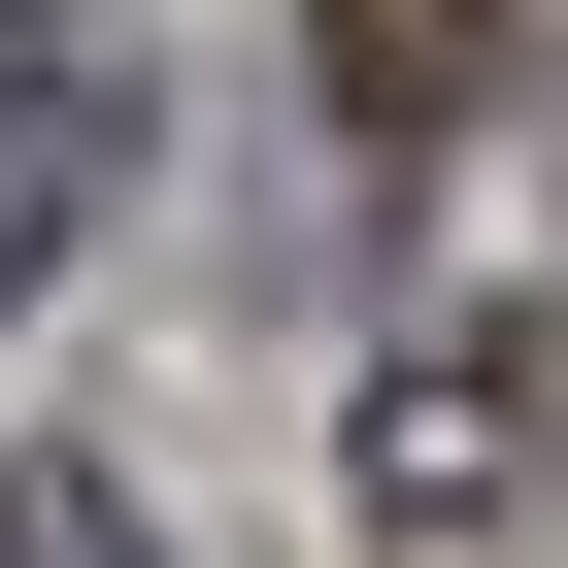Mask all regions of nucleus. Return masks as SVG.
Segmentation results:
<instances>
[{
  "instance_id": "1",
  "label": "nucleus",
  "mask_w": 568,
  "mask_h": 568,
  "mask_svg": "<svg viewBox=\"0 0 568 568\" xmlns=\"http://www.w3.org/2000/svg\"><path fill=\"white\" fill-rule=\"evenodd\" d=\"M101 201H134V34L101 0H0V302H34Z\"/></svg>"
},
{
  "instance_id": "2",
  "label": "nucleus",
  "mask_w": 568,
  "mask_h": 568,
  "mask_svg": "<svg viewBox=\"0 0 568 568\" xmlns=\"http://www.w3.org/2000/svg\"><path fill=\"white\" fill-rule=\"evenodd\" d=\"M501 501H535V335H435L368 402V535H501Z\"/></svg>"
},
{
  "instance_id": "3",
  "label": "nucleus",
  "mask_w": 568,
  "mask_h": 568,
  "mask_svg": "<svg viewBox=\"0 0 568 568\" xmlns=\"http://www.w3.org/2000/svg\"><path fill=\"white\" fill-rule=\"evenodd\" d=\"M302 68H335V134H468L535 68V0H302Z\"/></svg>"
},
{
  "instance_id": "4",
  "label": "nucleus",
  "mask_w": 568,
  "mask_h": 568,
  "mask_svg": "<svg viewBox=\"0 0 568 568\" xmlns=\"http://www.w3.org/2000/svg\"><path fill=\"white\" fill-rule=\"evenodd\" d=\"M0 568H168V501L134 468H0Z\"/></svg>"
}]
</instances>
